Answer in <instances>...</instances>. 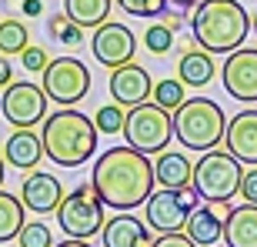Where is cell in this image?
Segmentation results:
<instances>
[{"mask_svg": "<svg viewBox=\"0 0 257 247\" xmlns=\"http://www.w3.org/2000/svg\"><path fill=\"white\" fill-rule=\"evenodd\" d=\"M227 131V117L220 110L217 100L210 97H194L184 100L174 110V137L187 147V151H210L224 141Z\"/></svg>", "mask_w": 257, "mask_h": 247, "instance_id": "4", "label": "cell"}, {"mask_svg": "<svg viewBox=\"0 0 257 247\" xmlns=\"http://www.w3.org/2000/svg\"><path fill=\"white\" fill-rule=\"evenodd\" d=\"M44 94L54 104H80L90 90V70L77 57H57L44 67Z\"/></svg>", "mask_w": 257, "mask_h": 247, "instance_id": "8", "label": "cell"}, {"mask_svg": "<svg viewBox=\"0 0 257 247\" xmlns=\"http://www.w3.org/2000/svg\"><path fill=\"white\" fill-rule=\"evenodd\" d=\"M217 74V67H214V54H207L204 47H191L187 54L181 57L177 64V77L184 80V87H207Z\"/></svg>", "mask_w": 257, "mask_h": 247, "instance_id": "21", "label": "cell"}, {"mask_svg": "<svg viewBox=\"0 0 257 247\" xmlns=\"http://www.w3.org/2000/svg\"><path fill=\"white\" fill-rule=\"evenodd\" d=\"M151 97H154V104H161L164 110H177V107L187 100V87H184L181 77H164V80H157V84L151 87Z\"/></svg>", "mask_w": 257, "mask_h": 247, "instance_id": "24", "label": "cell"}, {"mask_svg": "<svg viewBox=\"0 0 257 247\" xmlns=\"http://www.w3.org/2000/svg\"><path fill=\"white\" fill-rule=\"evenodd\" d=\"M90 50H94L97 64L104 67H120V64H131L134 54H137V37H134V30L124 27V24H100L90 40Z\"/></svg>", "mask_w": 257, "mask_h": 247, "instance_id": "11", "label": "cell"}, {"mask_svg": "<svg viewBox=\"0 0 257 247\" xmlns=\"http://www.w3.org/2000/svg\"><path fill=\"white\" fill-rule=\"evenodd\" d=\"M24 220H27L24 200L7 194V190H0V244H7V240L17 237V230L24 227Z\"/></svg>", "mask_w": 257, "mask_h": 247, "instance_id": "23", "label": "cell"}, {"mask_svg": "<svg viewBox=\"0 0 257 247\" xmlns=\"http://www.w3.org/2000/svg\"><path fill=\"white\" fill-rule=\"evenodd\" d=\"M191 177H194V164H191L187 154L167 151V147L157 154V161H154V184L177 190V187H187Z\"/></svg>", "mask_w": 257, "mask_h": 247, "instance_id": "19", "label": "cell"}, {"mask_svg": "<svg viewBox=\"0 0 257 247\" xmlns=\"http://www.w3.org/2000/svg\"><path fill=\"white\" fill-rule=\"evenodd\" d=\"M110 97H114L120 107H134V104H144L151 97V74L144 70L141 64H120L110 70Z\"/></svg>", "mask_w": 257, "mask_h": 247, "instance_id": "13", "label": "cell"}, {"mask_svg": "<svg viewBox=\"0 0 257 247\" xmlns=\"http://www.w3.org/2000/svg\"><path fill=\"white\" fill-rule=\"evenodd\" d=\"M167 4H174L177 10H194L197 7V0H167Z\"/></svg>", "mask_w": 257, "mask_h": 247, "instance_id": "38", "label": "cell"}, {"mask_svg": "<svg viewBox=\"0 0 257 247\" xmlns=\"http://www.w3.org/2000/svg\"><path fill=\"white\" fill-rule=\"evenodd\" d=\"M64 14L77 27H100L110 17V0H64Z\"/></svg>", "mask_w": 257, "mask_h": 247, "instance_id": "22", "label": "cell"}, {"mask_svg": "<svg viewBox=\"0 0 257 247\" xmlns=\"http://www.w3.org/2000/svg\"><path fill=\"white\" fill-rule=\"evenodd\" d=\"M194 40L207 54H230L247 40L250 17L237 0H204L191 17Z\"/></svg>", "mask_w": 257, "mask_h": 247, "instance_id": "3", "label": "cell"}, {"mask_svg": "<svg viewBox=\"0 0 257 247\" xmlns=\"http://www.w3.org/2000/svg\"><path fill=\"white\" fill-rule=\"evenodd\" d=\"M10 80H14V67H10V57H4V54H0V90H4Z\"/></svg>", "mask_w": 257, "mask_h": 247, "instance_id": "34", "label": "cell"}, {"mask_svg": "<svg viewBox=\"0 0 257 247\" xmlns=\"http://www.w3.org/2000/svg\"><path fill=\"white\" fill-rule=\"evenodd\" d=\"M144 204H147V210H144L147 227L157 230V234H167V230H184L187 214H191V207L181 200V194H177V190H171V187L154 190Z\"/></svg>", "mask_w": 257, "mask_h": 247, "instance_id": "12", "label": "cell"}, {"mask_svg": "<svg viewBox=\"0 0 257 247\" xmlns=\"http://www.w3.org/2000/svg\"><path fill=\"white\" fill-rule=\"evenodd\" d=\"M20 60H24V70L27 74H44V67L50 64V57H47V50H40V47H24L20 50Z\"/></svg>", "mask_w": 257, "mask_h": 247, "instance_id": "31", "label": "cell"}, {"mask_svg": "<svg viewBox=\"0 0 257 247\" xmlns=\"http://www.w3.org/2000/svg\"><path fill=\"white\" fill-rule=\"evenodd\" d=\"M20 7H24V14H27V17H40V10H44V4H40V0H24Z\"/></svg>", "mask_w": 257, "mask_h": 247, "instance_id": "35", "label": "cell"}, {"mask_svg": "<svg viewBox=\"0 0 257 247\" xmlns=\"http://www.w3.org/2000/svg\"><path fill=\"white\" fill-rule=\"evenodd\" d=\"M90 184L107 207L134 210L154 194V164L147 154L127 147H110L97 157Z\"/></svg>", "mask_w": 257, "mask_h": 247, "instance_id": "1", "label": "cell"}, {"mask_svg": "<svg viewBox=\"0 0 257 247\" xmlns=\"http://www.w3.org/2000/svg\"><path fill=\"white\" fill-rule=\"evenodd\" d=\"M184 234H187V237H191L194 244L210 247V244H217L220 234H224V217H217L210 204H207V207H194L191 214H187Z\"/></svg>", "mask_w": 257, "mask_h": 247, "instance_id": "20", "label": "cell"}, {"mask_svg": "<svg viewBox=\"0 0 257 247\" xmlns=\"http://www.w3.org/2000/svg\"><path fill=\"white\" fill-rule=\"evenodd\" d=\"M237 194L247 204H257V171H247L244 177H240V187H237Z\"/></svg>", "mask_w": 257, "mask_h": 247, "instance_id": "33", "label": "cell"}, {"mask_svg": "<svg viewBox=\"0 0 257 247\" xmlns=\"http://www.w3.org/2000/svg\"><path fill=\"white\" fill-rule=\"evenodd\" d=\"M4 161L10 167H17V171H34L40 161H44V141H40V134L34 127H17V131L7 137L4 144Z\"/></svg>", "mask_w": 257, "mask_h": 247, "instance_id": "17", "label": "cell"}, {"mask_svg": "<svg viewBox=\"0 0 257 247\" xmlns=\"http://www.w3.org/2000/svg\"><path fill=\"white\" fill-rule=\"evenodd\" d=\"M97 124L87 114L64 107L57 114L44 117L40 127V141H44V157H50L60 167H80L87 157L97 151Z\"/></svg>", "mask_w": 257, "mask_h": 247, "instance_id": "2", "label": "cell"}, {"mask_svg": "<svg viewBox=\"0 0 257 247\" xmlns=\"http://www.w3.org/2000/svg\"><path fill=\"white\" fill-rule=\"evenodd\" d=\"M151 247H200V244H194L184 230H167V234H157L151 240Z\"/></svg>", "mask_w": 257, "mask_h": 247, "instance_id": "32", "label": "cell"}, {"mask_svg": "<svg viewBox=\"0 0 257 247\" xmlns=\"http://www.w3.org/2000/svg\"><path fill=\"white\" fill-rule=\"evenodd\" d=\"M17 240L20 247H54V234L44 220H24V227L17 230Z\"/></svg>", "mask_w": 257, "mask_h": 247, "instance_id": "27", "label": "cell"}, {"mask_svg": "<svg viewBox=\"0 0 257 247\" xmlns=\"http://www.w3.org/2000/svg\"><path fill=\"white\" fill-rule=\"evenodd\" d=\"M220 237L227 247H257V204L244 200L240 207H230Z\"/></svg>", "mask_w": 257, "mask_h": 247, "instance_id": "18", "label": "cell"}, {"mask_svg": "<svg viewBox=\"0 0 257 247\" xmlns=\"http://www.w3.org/2000/svg\"><path fill=\"white\" fill-rule=\"evenodd\" d=\"M0 110L14 127H37L47 117V94L34 80H10L0 97Z\"/></svg>", "mask_w": 257, "mask_h": 247, "instance_id": "9", "label": "cell"}, {"mask_svg": "<svg viewBox=\"0 0 257 247\" xmlns=\"http://www.w3.org/2000/svg\"><path fill=\"white\" fill-rule=\"evenodd\" d=\"M54 247H94L90 240H80V237H67V240H60V244H54Z\"/></svg>", "mask_w": 257, "mask_h": 247, "instance_id": "37", "label": "cell"}, {"mask_svg": "<svg viewBox=\"0 0 257 247\" xmlns=\"http://www.w3.org/2000/svg\"><path fill=\"white\" fill-rule=\"evenodd\" d=\"M120 134L127 137V144H131L134 151L147 154V157L161 154L174 137V114L164 110L161 104H147V100L134 104L124 117V131Z\"/></svg>", "mask_w": 257, "mask_h": 247, "instance_id": "5", "label": "cell"}, {"mask_svg": "<svg viewBox=\"0 0 257 247\" xmlns=\"http://www.w3.org/2000/svg\"><path fill=\"white\" fill-rule=\"evenodd\" d=\"M161 17H164V24H167V27H171L174 34H177V30H181V24H184V20H181V14H167V10H164Z\"/></svg>", "mask_w": 257, "mask_h": 247, "instance_id": "36", "label": "cell"}, {"mask_svg": "<svg viewBox=\"0 0 257 247\" xmlns=\"http://www.w3.org/2000/svg\"><path fill=\"white\" fill-rule=\"evenodd\" d=\"M144 47L151 50V54H167V50H174V30L167 27V24H151V27L144 30Z\"/></svg>", "mask_w": 257, "mask_h": 247, "instance_id": "28", "label": "cell"}, {"mask_svg": "<svg viewBox=\"0 0 257 247\" xmlns=\"http://www.w3.org/2000/svg\"><path fill=\"white\" fill-rule=\"evenodd\" d=\"M27 44H30V34L17 17H0V54H4V57L20 54Z\"/></svg>", "mask_w": 257, "mask_h": 247, "instance_id": "25", "label": "cell"}, {"mask_svg": "<svg viewBox=\"0 0 257 247\" xmlns=\"http://www.w3.org/2000/svg\"><path fill=\"white\" fill-rule=\"evenodd\" d=\"M220 80L234 100L257 104V50H230V57L220 67Z\"/></svg>", "mask_w": 257, "mask_h": 247, "instance_id": "10", "label": "cell"}, {"mask_svg": "<svg viewBox=\"0 0 257 247\" xmlns=\"http://www.w3.org/2000/svg\"><path fill=\"white\" fill-rule=\"evenodd\" d=\"M64 197V184L54 177V174H44L34 167V174H27L20 181V200L24 207L34 210V214H54Z\"/></svg>", "mask_w": 257, "mask_h": 247, "instance_id": "14", "label": "cell"}, {"mask_svg": "<svg viewBox=\"0 0 257 247\" xmlns=\"http://www.w3.org/2000/svg\"><path fill=\"white\" fill-rule=\"evenodd\" d=\"M240 177H244V171H240L237 157L230 151L210 147V151H204V157L194 164L191 184L204 200H230L240 187Z\"/></svg>", "mask_w": 257, "mask_h": 247, "instance_id": "7", "label": "cell"}, {"mask_svg": "<svg viewBox=\"0 0 257 247\" xmlns=\"http://www.w3.org/2000/svg\"><path fill=\"white\" fill-rule=\"evenodd\" d=\"M0 184H4V154H0Z\"/></svg>", "mask_w": 257, "mask_h": 247, "instance_id": "40", "label": "cell"}, {"mask_svg": "<svg viewBox=\"0 0 257 247\" xmlns=\"http://www.w3.org/2000/svg\"><path fill=\"white\" fill-rule=\"evenodd\" d=\"M250 27L257 30V10H254V14H250Z\"/></svg>", "mask_w": 257, "mask_h": 247, "instance_id": "39", "label": "cell"}, {"mask_svg": "<svg viewBox=\"0 0 257 247\" xmlns=\"http://www.w3.org/2000/svg\"><path fill=\"white\" fill-rule=\"evenodd\" d=\"M117 7L131 17H161L167 10V0H117Z\"/></svg>", "mask_w": 257, "mask_h": 247, "instance_id": "30", "label": "cell"}, {"mask_svg": "<svg viewBox=\"0 0 257 247\" xmlns=\"http://www.w3.org/2000/svg\"><path fill=\"white\" fill-rule=\"evenodd\" d=\"M104 200L100 194L94 190V184H80L77 190L64 194L57 204V220H60V230L64 237H80V240H90L94 234H100L104 227Z\"/></svg>", "mask_w": 257, "mask_h": 247, "instance_id": "6", "label": "cell"}, {"mask_svg": "<svg viewBox=\"0 0 257 247\" xmlns=\"http://www.w3.org/2000/svg\"><path fill=\"white\" fill-rule=\"evenodd\" d=\"M224 144L240 164L257 167V110H240L237 117H230L227 131H224Z\"/></svg>", "mask_w": 257, "mask_h": 247, "instance_id": "15", "label": "cell"}, {"mask_svg": "<svg viewBox=\"0 0 257 247\" xmlns=\"http://www.w3.org/2000/svg\"><path fill=\"white\" fill-rule=\"evenodd\" d=\"M47 34H50L54 40H60V44H67V47H77V44L84 40V27H77V24L67 17V14H54V17H50Z\"/></svg>", "mask_w": 257, "mask_h": 247, "instance_id": "26", "label": "cell"}, {"mask_svg": "<svg viewBox=\"0 0 257 247\" xmlns=\"http://www.w3.org/2000/svg\"><path fill=\"white\" fill-rule=\"evenodd\" d=\"M124 117H127V110L120 104H104L100 110L94 114V124H97V131L100 134H120L124 131Z\"/></svg>", "mask_w": 257, "mask_h": 247, "instance_id": "29", "label": "cell"}, {"mask_svg": "<svg viewBox=\"0 0 257 247\" xmlns=\"http://www.w3.org/2000/svg\"><path fill=\"white\" fill-rule=\"evenodd\" d=\"M104 247H151V227L147 220H137L134 214H114L100 227Z\"/></svg>", "mask_w": 257, "mask_h": 247, "instance_id": "16", "label": "cell"}]
</instances>
